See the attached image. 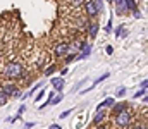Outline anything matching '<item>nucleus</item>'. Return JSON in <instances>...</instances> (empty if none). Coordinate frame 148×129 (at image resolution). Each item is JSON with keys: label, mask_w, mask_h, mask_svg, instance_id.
Listing matches in <instances>:
<instances>
[{"label": "nucleus", "mask_w": 148, "mask_h": 129, "mask_svg": "<svg viewBox=\"0 0 148 129\" xmlns=\"http://www.w3.org/2000/svg\"><path fill=\"white\" fill-rule=\"evenodd\" d=\"M23 72H24V71H23V67H21L19 62H9L7 67H5V74H7L9 78H12V79H19Z\"/></svg>", "instance_id": "nucleus-1"}, {"label": "nucleus", "mask_w": 148, "mask_h": 129, "mask_svg": "<svg viewBox=\"0 0 148 129\" xmlns=\"http://www.w3.org/2000/svg\"><path fill=\"white\" fill-rule=\"evenodd\" d=\"M115 124H117L119 128H127V126L131 124V114H129L127 110L117 114V115H115Z\"/></svg>", "instance_id": "nucleus-2"}, {"label": "nucleus", "mask_w": 148, "mask_h": 129, "mask_svg": "<svg viewBox=\"0 0 148 129\" xmlns=\"http://www.w3.org/2000/svg\"><path fill=\"white\" fill-rule=\"evenodd\" d=\"M2 93H5L7 96H10V95H14V96H21V91H19V88H17L16 85H3Z\"/></svg>", "instance_id": "nucleus-3"}, {"label": "nucleus", "mask_w": 148, "mask_h": 129, "mask_svg": "<svg viewBox=\"0 0 148 129\" xmlns=\"http://www.w3.org/2000/svg\"><path fill=\"white\" fill-rule=\"evenodd\" d=\"M69 50H71L69 43H57V45H55V55H57V57H62V55H66Z\"/></svg>", "instance_id": "nucleus-4"}, {"label": "nucleus", "mask_w": 148, "mask_h": 129, "mask_svg": "<svg viewBox=\"0 0 148 129\" xmlns=\"http://www.w3.org/2000/svg\"><path fill=\"white\" fill-rule=\"evenodd\" d=\"M84 9H86V14H88L90 17H95V16L98 14V10H97L93 0H86V2H84Z\"/></svg>", "instance_id": "nucleus-5"}, {"label": "nucleus", "mask_w": 148, "mask_h": 129, "mask_svg": "<svg viewBox=\"0 0 148 129\" xmlns=\"http://www.w3.org/2000/svg\"><path fill=\"white\" fill-rule=\"evenodd\" d=\"M91 53V45H88V43H83L81 45V53L79 55H76V60H83L84 57H88Z\"/></svg>", "instance_id": "nucleus-6"}, {"label": "nucleus", "mask_w": 148, "mask_h": 129, "mask_svg": "<svg viewBox=\"0 0 148 129\" xmlns=\"http://www.w3.org/2000/svg\"><path fill=\"white\" fill-rule=\"evenodd\" d=\"M124 110H127V102H119V103H114V105H112L114 115H117V114H121V112H124Z\"/></svg>", "instance_id": "nucleus-7"}, {"label": "nucleus", "mask_w": 148, "mask_h": 129, "mask_svg": "<svg viewBox=\"0 0 148 129\" xmlns=\"http://www.w3.org/2000/svg\"><path fill=\"white\" fill-rule=\"evenodd\" d=\"M50 85L53 86V89L55 91H62V88H64V78H52V81H50Z\"/></svg>", "instance_id": "nucleus-8"}, {"label": "nucleus", "mask_w": 148, "mask_h": 129, "mask_svg": "<svg viewBox=\"0 0 148 129\" xmlns=\"http://www.w3.org/2000/svg\"><path fill=\"white\" fill-rule=\"evenodd\" d=\"M114 103H115V100H114L112 96H109V98H105V100H103L102 103H98V107H97V110H103L105 107H112Z\"/></svg>", "instance_id": "nucleus-9"}, {"label": "nucleus", "mask_w": 148, "mask_h": 129, "mask_svg": "<svg viewBox=\"0 0 148 129\" xmlns=\"http://www.w3.org/2000/svg\"><path fill=\"white\" fill-rule=\"evenodd\" d=\"M103 119H105V112H103V110H97V115H95V119H93V124H100Z\"/></svg>", "instance_id": "nucleus-10"}, {"label": "nucleus", "mask_w": 148, "mask_h": 129, "mask_svg": "<svg viewBox=\"0 0 148 129\" xmlns=\"http://www.w3.org/2000/svg\"><path fill=\"white\" fill-rule=\"evenodd\" d=\"M62 100H64V95H62V91H60L59 95H53V98H52L50 103H52V105H57V103H60Z\"/></svg>", "instance_id": "nucleus-11"}, {"label": "nucleus", "mask_w": 148, "mask_h": 129, "mask_svg": "<svg viewBox=\"0 0 148 129\" xmlns=\"http://www.w3.org/2000/svg\"><path fill=\"white\" fill-rule=\"evenodd\" d=\"M97 33H98V24H95V23H93V24H90V36H91V38H95V36H97Z\"/></svg>", "instance_id": "nucleus-12"}, {"label": "nucleus", "mask_w": 148, "mask_h": 129, "mask_svg": "<svg viewBox=\"0 0 148 129\" xmlns=\"http://www.w3.org/2000/svg\"><path fill=\"white\" fill-rule=\"evenodd\" d=\"M93 3H95V7H97V10H98V12H102V10H103V0H93Z\"/></svg>", "instance_id": "nucleus-13"}, {"label": "nucleus", "mask_w": 148, "mask_h": 129, "mask_svg": "<svg viewBox=\"0 0 148 129\" xmlns=\"http://www.w3.org/2000/svg\"><path fill=\"white\" fill-rule=\"evenodd\" d=\"M71 114H73V109H67V110H64V112H62V114H60L59 117H60V119H67V117H69Z\"/></svg>", "instance_id": "nucleus-14"}, {"label": "nucleus", "mask_w": 148, "mask_h": 129, "mask_svg": "<svg viewBox=\"0 0 148 129\" xmlns=\"http://www.w3.org/2000/svg\"><path fill=\"white\" fill-rule=\"evenodd\" d=\"M7 100H9V96H7L5 93H2V91H0V105H5V103H7Z\"/></svg>", "instance_id": "nucleus-15"}, {"label": "nucleus", "mask_w": 148, "mask_h": 129, "mask_svg": "<svg viewBox=\"0 0 148 129\" xmlns=\"http://www.w3.org/2000/svg\"><path fill=\"white\" fill-rule=\"evenodd\" d=\"M41 85H43V83H38V85H35V86H33V88H31V89H29V91H28V95L31 96L33 93H36L38 89H40V86H41Z\"/></svg>", "instance_id": "nucleus-16"}, {"label": "nucleus", "mask_w": 148, "mask_h": 129, "mask_svg": "<svg viewBox=\"0 0 148 129\" xmlns=\"http://www.w3.org/2000/svg\"><path fill=\"white\" fill-rule=\"evenodd\" d=\"M53 71H55V66H53V64H52V66H48V67H47V69H45V76H50V74H52V72H53Z\"/></svg>", "instance_id": "nucleus-17"}, {"label": "nucleus", "mask_w": 148, "mask_h": 129, "mask_svg": "<svg viewBox=\"0 0 148 129\" xmlns=\"http://www.w3.org/2000/svg\"><path fill=\"white\" fill-rule=\"evenodd\" d=\"M115 95H117V96H119V98H122V96H124V95H126V88H124V86H121V88H119V89H117V93H115Z\"/></svg>", "instance_id": "nucleus-18"}, {"label": "nucleus", "mask_w": 148, "mask_h": 129, "mask_svg": "<svg viewBox=\"0 0 148 129\" xmlns=\"http://www.w3.org/2000/svg\"><path fill=\"white\" fill-rule=\"evenodd\" d=\"M145 95H147V89H140V91L134 93V98H140V96H145Z\"/></svg>", "instance_id": "nucleus-19"}, {"label": "nucleus", "mask_w": 148, "mask_h": 129, "mask_svg": "<svg viewBox=\"0 0 148 129\" xmlns=\"http://www.w3.org/2000/svg\"><path fill=\"white\" fill-rule=\"evenodd\" d=\"M74 60H76V55H67V57H66V64H71V62H74Z\"/></svg>", "instance_id": "nucleus-20"}, {"label": "nucleus", "mask_w": 148, "mask_h": 129, "mask_svg": "<svg viewBox=\"0 0 148 129\" xmlns=\"http://www.w3.org/2000/svg\"><path fill=\"white\" fill-rule=\"evenodd\" d=\"M122 29H124V26H122V24H121V26H117V28H115V36H117V38H119V36H121V33H122Z\"/></svg>", "instance_id": "nucleus-21"}, {"label": "nucleus", "mask_w": 148, "mask_h": 129, "mask_svg": "<svg viewBox=\"0 0 148 129\" xmlns=\"http://www.w3.org/2000/svg\"><path fill=\"white\" fill-rule=\"evenodd\" d=\"M43 96H45V89H41V91L38 93V95H36V98H35V102H40V100H41Z\"/></svg>", "instance_id": "nucleus-22"}, {"label": "nucleus", "mask_w": 148, "mask_h": 129, "mask_svg": "<svg viewBox=\"0 0 148 129\" xmlns=\"http://www.w3.org/2000/svg\"><path fill=\"white\" fill-rule=\"evenodd\" d=\"M24 110H26V107H24V105H21V107H19V112H17V119L23 115V112H24Z\"/></svg>", "instance_id": "nucleus-23"}, {"label": "nucleus", "mask_w": 148, "mask_h": 129, "mask_svg": "<svg viewBox=\"0 0 148 129\" xmlns=\"http://www.w3.org/2000/svg\"><path fill=\"white\" fill-rule=\"evenodd\" d=\"M31 128H35V122H26L24 124V129H31Z\"/></svg>", "instance_id": "nucleus-24"}, {"label": "nucleus", "mask_w": 148, "mask_h": 129, "mask_svg": "<svg viewBox=\"0 0 148 129\" xmlns=\"http://www.w3.org/2000/svg\"><path fill=\"white\" fill-rule=\"evenodd\" d=\"M105 31H107V33H110V31H112V21H109V23H107V28H105Z\"/></svg>", "instance_id": "nucleus-25"}, {"label": "nucleus", "mask_w": 148, "mask_h": 129, "mask_svg": "<svg viewBox=\"0 0 148 129\" xmlns=\"http://www.w3.org/2000/svg\"><path fill=\"white\" fill-rule=\"evenodd\" d=\"M105 52H107V55H112V53H114V48H112V46H107Z\"/></svg>", "instance_id": "nucleus-26"}, {"label": "nucleus", "mask_w": 148, "mask_h": 129, "mask_svg": "<svg viewBox=\"0 0 148 129\" xmlns=\"http://www.w3.org/2000/svg\"><path fill=\"white\" fill-rule=\"evenodd\" d=\"M147 85H148V79H143L141 81V89H147Z\"/></svg>", "instance_id": "nucleus-27"}, {"label": "nucleus", "mask_w": 148, "mask_h": 129, "mask_svg": "<svg viewBox=\"0 0 148 129\" xmlns=\"http://www.w3.org/2000/svg\"><path fill=\"white\" fill-rule=\"evenodd\" d=\"M131 129H147L145 126H141V124H136V126H133Z\"/></svg>", "instance_id": "nucleus-28"}, {"label": "nucleus", "mask_w": 148, "mask_h": 129, "mask_svg": "<svg viewBox=\"0 0 148 129\" xmlns=\"http://www.w3.org/2000/svg\"><path fill=\"white\" fill-rule=\"evenodd\" d=\"M50 129H62V128H60V124H52Z\"/></svg>", "instance_id": "nucleus-29"}, {"label": "nucleus", "mask_w": 148, "mask_h": 129, "mask_svg": "<svg viewBox=\"0 0 148 129\" xmlns=\"http://www.w3.org/2000/svg\"><path fill=\"white\" fill-rule=\"evenodd\" d=\"M64 74H67V67H64V69H62V71H60V78H62V76H64Z\"/></svg>", "instance_id": "nucleus-30"}, {"label": "nucleus", "mask_w": 148, "mask_h": 129, "mask_svg": "<svg viewBox=\"0 0 148 129\" xmlns=\"http://www.w3.org/2000/svg\"><path fill=\"white\" fill-rule=\"evenodd\" d=\"M97 129H107V128L105 126H100V128H97Z\"/></svg>", "instance_id": "nucleus-31"}]
</instances>
